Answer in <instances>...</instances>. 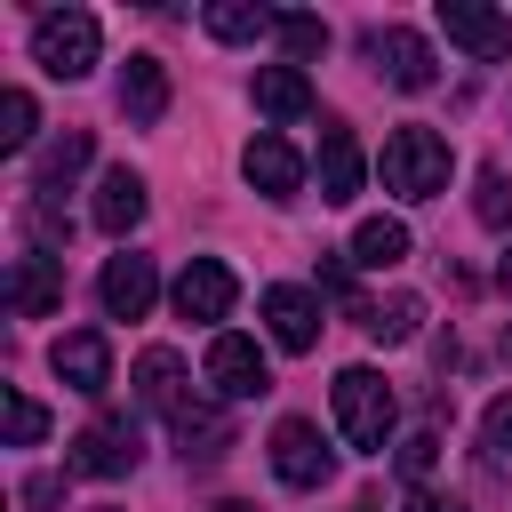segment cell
I'll use <instances>...</instances> for the list:
<instances>
[{
	"label": "cell",
	"mask_w": 512,
	"mask_h": 512,
	"mask_svg": "<svg viewBox=\"0 0 512 512\" xmlns=\"http://www.w3.org/2000/svg\"><path fill=\"white\" fill-rule=\"evenodd\" d=\"M232 296H240V280H232L224 256H192V264L176 272V312H184V320H224Z\"/></svg>",
	"instance_id": "11"
},
{
	"label": "cell",
	"mask_w": 512,
	"mask_h": 512,
	"mask_svg": "<svg viewBox=\"0 0 512 512\" xmlns=\"http://www.w3.org/2000/svg\"><path fill=\"white\" fill-rule=\"evenodd\" d=\"M136 456H144V432H136V416H96L88 432H72V456H64V472L120 480V472H136Z\"/></svg>",
	"instance_id": "4"
},
{
	"label": "cell",
	"mask_w": 512,
	"mask_h": 512,
	"mask_svg": "<svg viewBox=\"0 0 512 512\" xmlns=\"http://www.w3.org/2000/svg\"><path fill=\"white\" fill-rule=\"evenodd\" d=\"M208 384H216V400H264V392H272V368H264L256 336L216 328V336H208Z\"/></svg>",
	"instance_id": "5"
},
{
	"label": "cell",
	"mask_w": 512,
	"mask_h": 512,
	"mask_svg": "<svg viewBox=\"0 0 512 512\" xmlns=\"http://www.w3.org/2000/svg\"><path fill=\"white\" fill-rule=\"evenodd\" d=\"M368 56H376V72H384L392 88H408V96H424V88L440 80V64H432V40H424V32H408V24H384V32H368Z\"/></svg>",
	"instance_id": "6"
},
{
	"label": "cell",
	"mask_w": 512,
	"mask_h": 512,
	"mask_svg": "<svg viewBox=\"0 0 512 512\" xmlns=\"http://www.w3.org/2000/svg\"><path fill=\"white\" fill-rule=\"evenodd\" d=\"M0 408H8V448H32V440L48 432V408H40L32 392H8Z\"/></svg>",
	"instance_id": "26"
},
{
	"label": "cell",
	"mask_w": 512,
	"mask_h": 512,
	"mask_svg": "<svg viewBox=\"0 0 512 512\" xmlns=\"http://www.w3.org/2000/svg\"><path fill=\"white\" fill-rule=\"evenodd\" d=\"M504 352H512V328H504Z\"/></svg>",
	"instance_id": "35"
},
{
	"label": "cell",
	"mask_w": 512,
	"mask_h": 512,
	"mask_svg": "<svg viewBox=\"0 0 512 512\" xmlns=\"http://www.w3.org/2000/svg\"><path fill=\"white\" fill-rule=\"evenodd\" d=\"M48 368H56L80 400H104V392H112V344H104V328H72V336H56Z\"/></svg>",
	"instance_id": "7"
},
{
	"label": "cell",
	"mask_w": 512,
	"mask_h": 512,
	"mask_svg": "<svg viewBox=\"0 0 512 512\" xmlns=\"http://www.w3.org/2000/svg\"><path fill=\"white\" fill-rule=\"evenodd\" d=\"M376 176H384V192H400V200H440V192H448V176H456V152H448V136H440V128L408 120V128H392V136H384Z\"/></svg>",
	"instance_id": "1"
},
{
	"label": "cell",
	"mask_w": 512,
	"mask_h": 512,
	"mask_svg": "<svg viewBox=\"0 0 512 512\" xmlns=\"http://www.w3.org/2000/svg\"><path fill=\"white\" fill-rule=\"evenodd\" d=\"M88 216H96V232L128 240V232L144 224V176H136V168H104V176H96V208H88Z\"/></svg>",
	"instance_id": "16"
},
{
	"label": "cell",
	"mask_w": 512,
	"mask_h": 512,
	"mask_svg": "<svg viewBox=\"0 0 512 512\" xmlns=\"http://www.w3.org/2000/svg\"><path fill=\"white\" fill-rule=\"evenodd\" d=\"M120 112H128L136 128H152V120L168 112V64H160V56H128V64H120Z\"/></svg>",
	"instance_id": "17"
},
{
	"label": "cell",
	"mask_w": 512,
	"mask_h": 512,
	"mask_svg": "<svg viewBox=\"0 0 512 512\" xmlns=\"http://www.w3.org/2000/svg\"><path fill=\"white\" fill-rule=\"evenodd\" d=\"M176 440H184V464H216L224 448H232V424L216 416V408H176Z\"/></svg>",
	"instance_id": "23"
},
{
	"label": "cell",
	"mask_w": 512,
	"mask_h": 512,
	"mask_svg": "<svg viewBox=\"0 0 512 512\" xmlns=\"http://www.w3.org/2000/svg\"><path fill=\"white\" fill-rule=\"evenodd\" d=\"M272 472H280L288 488H320V480L336 472V456H328V440H320V424H304V416H288V424H272Z\"/></svg>",
	"instance_id": "8"
},
{
	"label": "cell",
	"mask_w": 512,
	"mask_h": 512,
	"mask_svg": "<svg viewBox=\"0 0 512 512\" xmlns=\"http://www.w3.org/2000/svg\"><path fill=\"white\" fill-rule=\"evenodd\" d=\"M424 328V296H392V304H368V336L376 344H408Z\"/></svg>",
	"instance_id": "24"
},
{
	"label": "cell",
	"mask_w": 512,
	"mask_h": 512,
	"mask_svg": "<svg viewBox=\"0 0 512 512\" xmlns=\"http://www.w3.org/2000/svg\"><path fill=\"white\" fill-rule=\"evenodd\" d=\"M200 24H208V40H224V48H240V40H256V32H280V16H272V8H248V0H208Z\"/></svg>",
	"instance_id": "21"
},
{
	"label": "cell",
	"mask_w": 512,
	"mask_h": 512,
	"mask_svg": "<svg viewBox=\"0 0 512 512\" xmlns=\"http://www.w3.org/2000/svg\"><path fill=\"white\" fill-rule=\"evenodd\" d=\"M32 128H40L32 96H24V88H8V96H0V152H24V144H32Z\"/></svg>",
	"instance_id": "25"
},
{
	"label": "cell",
	"mask_w": 512,
	"mask_h": 512,
	"mask_svg": "<svg viewBox=\"0 0 512 512\" xmlns=\"http://www.w3.org/2000/svg\"><path fill=\"white\" fill-rule=\"evenodd\" d=\"M264 328H272V344L280 352H312L320 344V296L312 288H264Z\"/></svg>",
	"instance_id": "15"
},
{
	"label": "cell",
	"mask_w": 512,
	"mask_h": 512,
	"mask_svg": "<svg viewBox=\"0 0 512 512\" xmlns=\"http://www.w3.org/2000/svg\"><path fill=\"white\" fill-rule=\"evenodd\" d=\"M312 168H320V200H328V208H352V200H360V176H368V168H360V144H352L344 120H320V160H312Z\"/></svg>",
	"instance_id": "13"
},
{
	"label": "cell",
	"mask_w": 512,
	"mask_h": 512,
	"mask_svg": "<svg viewBox=\"0 0 512 512\" xmlns=\"http://www.w3.org/2000/svg\"><path fill=\"white\" fill-rule=\"evenodd\" d=\"M480 440H488L496 456H512V392H496V400H488V416H480Z\"/></svg>",
	"instance_id": "30"
},
{
	"label": "cell",
	"mask_w": 512,
	"mask_h": 512,
	"mask_svg": "<svg viewBox=\"0 0 512 512\" xmlns=\"http://www.w3.org/2000/svg\"><path fill=\"white\" fill-rule=\"evenodd\" d=\"M56 496H64V480H56V472H32V480H24V504H32V512H48Z\"/></svg>",
	"instance_id": "31"
},
{
	"label": "cell",
	"mask_w": 512,
	"mask_h": 512,
	"mask_svg": "<svg viewBox=\"0 0 512 512\" xmlns=\"http://www.w3.org/2000/svg\"><path fill=\"white\" fill-rule=\"evenodd\" d=\"M256 112L264 120H304L312 112V80L296 64H256Z\"/></svg>",
	"instance_id": "18"
},
{
	"label": "cell",
	"mask_w": 512,
	"mask_h": 512,
	"mask_svg": "<svg viewBox=\"0 0 512 512\" xmlns=\"http://www.w3.org/2000/svg\"><path fill=\"white\" fill-rule=\"evenodd\" d=\"M96 16L88 8H48L40 24H32V64L48 72V80H88L96 72Z\"/></svg>",
	"instance_id": "3"
},
{
	"label": "cell",
	"mask_w": 512,
	"mask_h": 512,
	"mask_svg": "<svg viewBox=\"0 0 512 512\" xmlns=\"http://www.w3.org/2000/svg\"><path fill=\"white\" fill-rule=\"evenodd\" d=\"M496 280H504V296H512V256H504V264H496Z\"/></svg>",
	"instance_id": "34"
},
{
	"label": "cell",
	"mask_w": 512,
	"mask_h": 512,
	"mask_svg": "<svg viewBox=\"0 0 512 512\" xmlns=\"http://www.w3.org/2000/svg\"><path fill=\"white\" fill-rule=\"evenodd\" d=\"M280 48H288V56H320V48H328V24H320V16H280Z\"/></svg>",
	"instance_id": "28"
},
{
	"label": "cell",
	"mask_w": 512,
	"mask_h": 512,
	"mask_svg": "<svg viewBox=\"0 0 512 512\" xmlns=\"http://www.w3.org/2000/svg\"><path fill=\"white\" fill-rule=\"evenodd\" d=\"M96 296H104V312H112V320H144V312H152V296H160V272H152V256L120 248V256L104 264Z\"/></svg>",
	"instance_id": "10"
},
{
	"label": "cell",
	"mask_w": 512,
	"mask_h": 512,
	"mask_svg": "<svg viewBox=\"0 0 512 512\" xmlns=\"http://www.w3.org/2000/svg\"><path fill=\"white\" fill-rule=\"evenodd\" d=\"M400 512H464V504H456V496H424V488H416V496H408Z\"/></svg>",
	"instance_id": "32"
},
{
	"label": "cell",
	"mask_w": 512,
	"mask_h": 512,
	"mask_svg": "<svg viewBox=\"0 0 512 512\" xmlns=\"http://www.w3.org/2000/svg\"><path fill=\"white\" fill-rule=\"evenodd\" d=\"M240 176H248L264 200H296V192H304V160H296V144H288V136H248Z\"/></svg>",
	"instance_id": "12"
},
{
	"label": "cell",
	"mask_w": 512,
	"mask_h": 512,
	"mask_svg": "<svg viewBox=\"0 0 512 512\" xmlns=\"http://www.w3.org/2000/svg\"><path fill=\"white\" fill-rule=\"evenodd\" d=\"M208 512H256V504H240V496H224V504H208Z\"/></svg>",
	"instance_id": "33"
},
{
	"label": "cell",
	"mask_w": 512,
	"mask_h": 512,
	"mask_svg": "<svg viewBox=\"0 0 512 512\" xmlns=\"http://www.w3.org/2000/svg\"><path fill=\"white\" fill-rule=\"evenodd\" d=\"M392 416H400V400H392V384H384L376 368H344V376H336V432H344L360 456H384Z\"/></svg>",
	"instance_id": "2"
},
{
	"label": "cell",
	"mask_w": 512,
	"mask_h": 512,
	"mask_svg": "<svg viewBox=\"0 0 512 512\" xmlns=\"http://www.w3.org/2000/svg\"><path fill=\"white\" fill-rule=\"evenodd\" d=\"M432 464H440V432H408V440H400V472H408V480H424Z\"/></svg>",
	"instance_id": "29"
},
{
	"label": "cell",
	"mask_w": 512,
	"mask_h": 512,
	"mask_svg": "<svg viewBox=\"0 0 512 512\" xmlns=\"http://www.w3.org/2000/svg\"><path fill=\"white\" fill-rule=\"evenodd\" d=\"M88 152H96V144H88V128H64V136H48V144H40V160H32V192L48 200L56 184H72V176L88 168Z\"/></svg>",
	"instance_id": "19"
},
{
	"label": "cell",
	"mask_w": 512,
	"mask_h": 512,
	"mask_svg": "<svg viewBox=\"0 0 512 512\" xmlns=\"http://www.w3.org/2000/svg\"><path fill=\"white\" fill-rule=\"evenodd\" d=\"M352 264H368V272L408 264V224H400V216H368V224L352 232Z\"/></svg>",
	"instance_id": "22"
},
{
	"label": "cell",
	"mask_w": 512,
	"mask_h": 512,
	"mask_svg": "<svg viewBox=\"0 0 512 512\" xmlns=\"http://www.w3.org/2000/svg\"><path fill=\"white\" fill-rule=\"evenodd\" d=\"M440 32H448L464 56H480V64H504V56H512V16H496V8H480V0H440Z\"/></svg>",
	"instance_id": "9"
},
{
	"label": "cell",
	"mask_w": 512,
	"mask_h": 512,
	"mask_svg": "<svg viewBox=\"0 0 512 512\" xmlns=\"http://www.w3.org/2000/svg\"><path fill=\"white\" fill-rule=\"evenodd\" d=\"M136 400L144 408H184V360L168 352V344H152V352H136Z\"/></svg>",
	"instance_id": "20"
},
{
	"label": "cell",
	"mask_w": 512,
	"mask_h": 512,
	"mask_svg": "<svg viewBox=\"0 0 512 512\" xmlns=\"http://www.w3.org/2000/svg\"><path fill=\"white\" fill-rule=\"evenodd\" d=\"M56 304H64V264L24 248V256L8 264V312H16V320H48Z\"/></svg>",
	"instance_id": "14"
},
{
	"label": "cell",
	"mask_w": 512,
	"mask_h": 512,
	"mask_svg": "<svg viewBox=\"0 0 512 512\" xmlns=\"http://www.w3.org/2000/svg\"><path fill=\"white\" fill-rule=\"evenodd\" d=\"M472 208H480V224H488V232H504V224H512V184H504V168H480V200H472Z\"/></svg>",
	"instance_id": "27"
}]
</instances>
